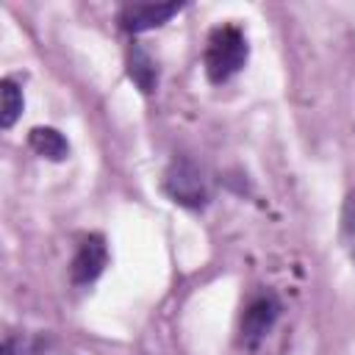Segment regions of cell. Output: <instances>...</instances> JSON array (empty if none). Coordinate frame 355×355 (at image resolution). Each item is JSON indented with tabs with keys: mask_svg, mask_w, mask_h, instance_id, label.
Segmentation results:
<instances>
[{
	"mask_svg": "<svg viewBox=\"0 0 355 355\" xmlns=\"http://www.w3.org/2000/svg\"><path fill=\"white\" fill-rule=\"evenodd\" d=\"M128 78L144 94H153L155 86H158V67H155V61L150 58V53L141 44H133L128 50Z\"/></svg>",
	"mask_w": 355,
	"mask_h": 355,
	"instance_id": "obj_6",
	"label": "cell"
},
{
	"mask_svg": "<svg viewBox=\"0 0 355 355\" xmlns=\"http://www.w3.org/2000/svg\"><path fill=\"white\" fill-rule=\"evenodd\" d=\"M105 263H108L105 239L92 233L78 244V250L72 255V263H69V277H72L75 286H89L103 275Z\"/></svg>",
	"mask_w": 355,
	"mask_h": 355,
	"instance_id": "obj_4",
	"label": "cell"
},
{
	"mask_svg": "<svg viewBox=\"0 0 355 355\" xmlns=\"http://www.w3.org/2000/svg\"><path fill=\"white\" fill-rule=\"evenodd\" d=\"M0 100H3V108H0V125L8 130V128H14V122H17V119H19V114H22V105H25L22 89L17 86V80H14V78H6V80H3Z\"/></svg>",
	"mask_w": 355,
	"mask_h": 355,
	"instance_id": "obj_8",
	"label": "cell"
},
{
	"mask_svg": "<svg viewBox=\"0 0 355 355\" xmlns=\"http://www.w3.org/2000/svg\"><path fill=\"white\" fill-rule=\"evenodd\" d=\"M6 355H39V349L22 338H8L6 341Z\"/></svg>",
	"mask_w": 355,
	"mask_h": 355,
	"instance_id": "obj_10",
	"label": "cell"
},
{
	"mask_svg": "<svg viewBox=\"0 0 355 355\" xmlns=\"http://www.w3.org/2000/svg\"><path fill=\"white\" fill-rule=\"evenodd\" d=\"M277 316H280V300L272 291L255 294L244 305V313H241V324H239V341H241V347L244 349H255L269 336V330L275 327Z\"/></svg>",
	"mask_w": 355,
	"mask_h": 355,
	"instance_id": "obj_3",
	"label": "cell"
},
{
	"mask_svg": "<svg viewBox=\"0 0 355 355\" xmlns=\"http://www.w3.org/2000/svg\"><path fill=\"white\" fill-rule=\"evenodd\" d=\"M338 233H341V244H344V250H347L349 261L355 263V189H352V191L344 197Z\"/></svg>",
	"mask_w": 355,
	"mask_h": 355,
	"instance_id": "obj_9",
	"label": "cell"
},
{
	"mask_svg": "<svg viewBox=\"0 0 355 355\" xmlns=\"http://www.w3.org/2000/svg\"><path fill=\"white\" fill-rule=\"evenodd\" d=\"M180 8H183V3H136V6H125L119 11V25L128 33H144V31H153V28H161L164 22H169Z\"/></svg>",
	"mask_w": 355,
	"mask_h": 355,
	"instance_id": "obj_5",
	"label": "cell"
},
{
	"mask_svg": "<svg viewBox=\"0 0 355 355\" xmlns=\"http://www.w3.org/2000/svg\"><path fill=\"white\" fill-rule=\"evenodd\" d=\"M247 58H250V44L239 25H216L208 33L202 67L211 83H227L233 75L244 69Z\"/></svg>",
	"mask_w": 355,
	"mask_h": 355,
	"instance_id": "obj_1",
	"label": "cell"
},
{
	"mask_svg": "<svg viewBox=\"0 0 355 355\" xmlns=\"http://www.w3.org/2000/svg\"><path fill=\"white\" fill-rule=\"evenodd\" d=\"M28 144L36 155H42L47 161H64L69 155V141L55 128H33L28 136Z\"/></svg>",
	"mask_w": 355,
	"mask_h": 355,
	"instance_id": "obj_7",
	"label": "cell"
},
{
	"mask_svg": "<svg viewBox=\"0 0 355 355\" xmlns=\"http://www.w3.org/2000/svg\"><path fill=\"white\" fill-rule=\"evenodd\" d=\"M164 191L169 194L172 202L191 211L208 205V183L200 166L189 158H175L169 164V169L164 172Z\"/></svg>",
	"mask_w": 355,
	"mask_h": 355,
	"instance_id": "obj_2",
	"label": "cell"
}]
</instances>
